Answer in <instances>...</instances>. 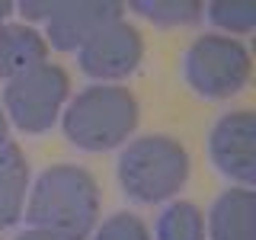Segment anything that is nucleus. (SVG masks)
<instances>
[{
	"label": "nucleus",
	"instance_id": "1",
	"mask_svg": "<svg viewBox=\"0 0 256 240\" xmlns=\"http://www.w3.org/2000/svg\"><path fill=\"white\" fill-rule=\"evenodd\" d=\"M26 218L32 228L61 230L84 240L100 218V189L84 166L54 164L38 173L29 189Z\"/></svg>",
	"mask_w": 256,
	"mask_h": 240
},
{
	"label": "nucleus",
	"instance_id": "2",
	"mask_svg": "<svg viewBox=\"0 0 256 240\" xmlns=\"http://www.w3.org/2000/svg\"><path fill=\"white\" fill-rule=\"evenodd\" d=\"M64 134L84 150H109L128 141L138 125V100L128 86L93 84L64 106Z\"/></svg>",
	"mask_w": 256,
	"mask_h": 240
},
{
	"label": "nucleus",
	"instance_id": "3",
	"mask_svg": "<svg viewBox=\"0 0 256 240\" xmlns=\"http://www.w3.org/2000/svg\"><path fill=\"white\" fill-rule=\"evenodd\" d=\"M186 180L189 154L170 134H141L118 157V182L134 202H166Z\"/></svg>",
	"mask_w": 256,
	"mask_h": 240
},
{
	"label": "nucleus",
	"instance_id": "4",
	"mask_svg": "<svg viewBox=\"0 0 256 240\" xmlns=\"http://www.w3.org/2000/svg\"><path fill=\"white\" fill-rule=\"evenodd\" d=\"M182 74H186V84L198 96L228 100V96H237L250 84L253 61H250V52L237 38L208 32V36H198L189 45Z\"/></svg>",
	"mask_w": 256,
	"mask_h": 240
},
{
	"label": "nucleus",
	"instance_id": "5",
	"mask_svg": "<svg viewBox=\"0 0 256 240\" xmlns=\"http://www.w3.org/2000/svg\"><path fill=\"white\" fill-rule=\"evenodd\" d=\"M70 93V80L58 64H38L13 77L4 90V112L26 134H42L58 122Z\"/></svg>",
	"mask_w": 256,
	"mask_h": 240
},
{
	"label": "nucleus",
	"instance_id": "6",
	"mask_svg": "<svg viewBox=\"0 0 256 240\" xmlns=\"http://www.w3.org/2000/svg\"><path fill=\"white\" fill-rule=\"evenodd\" d=\"M212 160L234 182L250 189L256 180V116L250 109H230L212 128Z\"/></svg>",
	"mask_w": 256,
	"mask_h": 240
},
{
	"label": "nucleus",
	"instance_id": "7",
	"mask_svg": "<svg viewBox=\"0 0 256 240\" xmlns=\"http://www.w3.org/2000/svg\"><path fill=\"white\" fill-rule=\"evenodd\" d=\"M141 54H144L141 32L125 16H118V20L106 22L80 48V68L96 80H118L138 68Z\"/></svg>",
	"mask_w": 256,
	"mask_h": 240
},
{
	"label": "nucleus",
	"instance_id": "8",
	"mask_svg": "<svg viewBox=\"0 0 256 240\" xmlns=\"http://www.w3.org/2000/svg\"><path fill=\"white\" fill-rule=\"evenodd\" d=\"M125 16L122 4H54L52 16L45 20L48 42L61 52H80L106 22Z\"/></svg>",
	"mask_w": 256,
	"mask_h": 240
},
{
	"label": "nucleus",
	"instance_id": "9",
	"mask_svg": "<svg viewBox=\"0 0 256 240\" xmlns=\"http://www.w3.org/2000/svg\"><path fill=\"white\" fill-rule=\"evenodd\" d=\"M48 61V42L29 22H4L0 26V80L26 74Z\"/></svg>",
	"mask_w": 256,
	"mask_h": 240
},
{
	"label": "nucleus",
	"instance_id": "10",
	"mask_svg": "<svg viewBox=\"0 0 256 240\" xmlns=\"http://www.w3.org/2000/svg\"><path fill=\"white\" fill-rule=\"evenodd\" d=\"M253 189L230 186L208 214V240H253Z\"/></svg>",
	"mask_w": 256,
	"mask_h": 240
},
{
	"label": "nucleus",
	"instance_id": "11",
	"mask_svg": "<svg viewBox=\"0 0 256 240\" xmlns=\"http://www.w3.org/2000/svg\"><path fill=\"white\" fill-rule=\"evenodd\" d=\"M29 160L16 144H0V228H10L26 212Z\"/></svg>",
	"mask_w": 256,
	"mask_h": 240
},
{
	"label": "nucleus",
	"instance_id": "12",
	"mask_svg": "<svg viewBox=\"0 0 256 240\" xmlns=\"http://www.w3.org/2000/svg\"><path fill=\"white\" fill-rule=\"evenodd\" d=\"M132 10L144 16L148 22L164 29H180V26H196L205 16V6L196 0H134Z\"/></svg>",
	"mask_w": 256,
	"mask_h": 240
},
{
	"label": "nucleus",
	"instance_id": "13",
	"mask_svg": "<svg viewBox=\"0 0 256 240\" xmlns=\"http://www.w3.org/2000/svg\"><path fill=\"white\" fill-rule=\"evenodd\" d=\"M157 240H205V214L196 202H173L157 221Z\"/></svg>",
	"mask_w": 256,
	"mask_h": 240
},
{
	"label": "nucleus",
	"instance_id": "14",
	"mask_svg": "<svg viewBox=\"0 0 256 240\" xmlns=\"http://www.w3.org/2000/svg\"><path fill=\"white\" fill-rule=\"evenodd\" d=\"M208 20L218 29H228L230 36H246L256 26V4L250 0H237V4H212L208 6Z\"/></svg>",
	"mask_w": 256,
	"mask_h": 240
},
{
	"label": "nucleus",
	"instance_id": "15",
	"mask_svg": "<svg viewBox=\"0 0 256 240\" xmlns=\"http://www.w3.org/2000/svg\"><path fill=\"white\" fill-rule=\"evenodd\" d=\"M93 240H150V234H148V224H144L138 214L118 212V214H112V218H106L96 228Z\"/></svg>",
	"mask_w": 256,
	"mask_h": 240
},
{
	"label": "nucleus",
	"instance_id": "16",
	"mask_svg": "<svg viewBox=\"0 0 256 240\" xmlns=\"http://www.w3.org/2000/svg\"><path fill=\"white\" fill-rule=\"evenodd\" d=\"M16 240H77V237H70V234H61V230H45V228H29V230H22Z\"/></svg>",
	"mask_w": 256,
	"mask_h": 240
},
{
	"label": "nucleus",
	"instance_id": "17",
	"mask_svg": "<svg viewBox=\"0 0 256 240\" xmlns=\"http://www.w3.org/2000/svg\"><path fill=\"white\" fill-rule=\"evenodd\" d=\"M6 134H10V118H6L4 106H0V144H6Z\"/></svg>",
	"mask_w": 256,
	"mask_h": 240
},
{
	"label": "nucleus",
	"instance_id": "18",
	"mask_svg": "<svg viewBox=\"0 0 256 240\" xmlns=\"http://www.w3.org/2000/svg\"><path fill=\"white\" fill-rule=\"evenodd\" d=\"M13 16V4H6V0H0V26H4L6 20Z\"/></svg>",
	"mask_w": 256,
	"mask_h": 240
}]
</instances>
